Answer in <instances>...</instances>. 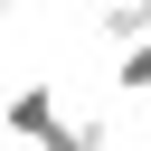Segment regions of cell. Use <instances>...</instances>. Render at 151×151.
Returning <instances> with one entry per match:
<instances>
[{"instance_id":"6da1fadb","label":"cell","mask_w":151,"mask_h":151,"mask_svg":"<svg viewBox=\"0 0 151 151\" xmlns=\"http://www.w3.org/2000/svg\"><path fill=\"white\" fill-rule=\"evenodd\" d=\"M47 123H57V76H28V85L0 104V132H9V142H47Z\"/></svg>"},{"instance_id":"7a4b0ae2","label":"cell","mask_w":151,"mask_h":151,"mask_svg":"<svg viewBox=\"0 0 151 151\" xmlns=\"http://www.w3.org/2000/svg\"><path fill=\"white\" fill-rule=\"evenodd\" d=\"M38 151H104V123H94V113H57Z\"/></svg>"},{"instance_id":"3957f363","label":"cell","mask_w":151,"mask_h":151,"mask_svg":"<svg viewBox=\"0 0 151 151\" xmlns=\"http://www.w3.org/2000/svg\"><path fill=\"white\" fill-rule=\"evenodd\" d=\"M113 94H132V104H142V94H151V38H142V47H123V57H113Z\"/></svg>"},{"instance_id":"277c9868","label":"cell","mask_w":151,"mask_h":151,"mask_svg":"<svg viewBox=\"0 0 151 151\" xmlns=\"http://www.w3.org/2000/svg\"><path fill=\"white\" fill-rule=\"evenodd\" d=\"M0 19H9V0H0Z\"/></svg>"}]
</instances>
